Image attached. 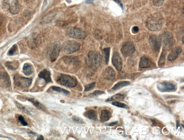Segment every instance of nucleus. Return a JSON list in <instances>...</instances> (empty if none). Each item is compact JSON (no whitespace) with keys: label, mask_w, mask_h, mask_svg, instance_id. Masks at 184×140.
<instances>
[{"label":"nucleus","mask_w":184,"mask_h":140,"mask_svg":"<svg viewBox=\"0 0 184 140\" xmlns=\"http://www.w3.org/2000/svg\"><path fill=\"white\" fill-rule=\"evenodd\" d=\"M105 58L106 64L108 63L110 56V49L109 48H105L103 50Z\"/></svg>","instance_id":"cd10ccee"},{"label":"nucleus","mask_w":184,"mask_h":140,"mask_svg":"<svg viewBox=\"0 0 184 140\" xmlns=\"http://www.w3.org/2000/svg\"><path fill=\"white\" fill-rule=\"evenodd\" d=\"M5 66L8 69L15 70L18 69L19 67V62L18 61L7 62L5 63Z\"/></svg>","instance_id":"412c9836"},{"label":"nucleus","mask_w":184,"mask_h":140,"mask_svg":"<svg viewBox=\"0 0 184 140\" xmlns=\"http://www.w3.org/2000/svg\"><path fill=\"white\" fill-rule=\"evenodd\" d=\"M40 78L44 79L47 83L52 82L50 72L46 69H44L39 74Z\"/></svg>","instance_id":"dca6fc26"},{"label":"nucleus","mask_w":184,"mask_h":140,"mask_svg":"<svg viewBox=\"0 0 184 140\" xmlns=\"http://www.w3.org/2000/svg\"><path fill=\"white\" fill-rule=\"evenodd\" d=\"M18 50V47L16 44H15L12 47L8 52V54L9 56H12L14 54L15 52H17Z\"/></svg>","instance_id":"7c9ffc66"},{"label":"nucleus","mask_w":184,"mask_h":140,"mask_svg":"<svg viewBox=\"0 0 184 140\" xmlns=\"http://www.w3.org/2000/svg\"><path fill=\"white\" fill-rule=\"evenodd\" d=\"M87 117L89 119L93 121L97 120V114L96 112L92 109L89 110L87 113Z\"/></svg>","instance_id":"a878e982"},{"label":"nucleus","mask_w":184,"mask_h":140,"mask_svg":"<svg viewBox=\"0 0 184 140\" xmlns=\"http://www.w3.org/2000/svg\"><path fill=\"white\" fill-rule=\"evenodd\" d=\"M163 24L162 17L159 14L152 15L147 18V28L152 31H159L162 29Z\"/></svg>","instance_id":"f257e3e1"},{"label":"nucleus","mask_w":184,"mask_h":140,"mask_svg":"<svg viewBox=\"0 0 184 140\" xmlns=\"http://www.w3.org/2000/svg\"><path fill=\"white\" fill-rule=\"evenodd\" d=\"M111 112L107 109L102 110L100 116V121L102 122H105L111 119Z\"/></svg>","instance_id":"a211bd4d"},{"label":"nucleus","mask_w":184,"mask_h":140,"mask_svg":"<svg viewBox=\"0 0 184 140\" xmlns=\"http://www.w3.org/2000/svg\"><path fill=\"white\" fill-rule=\"evenodd\" d=\"M96 84L95 83H91V84H89L87 85L85 87V91L87 92L91 90H92L95 87Z\"/></svg>","instance_id":"2f4dec72"},{"label":"nucleus","mask_w":184,"mask_h":140,"mask_svg":"<svg viewBox=\"0 0 184 140\" xmlns=\"http://www.w3.org/2000/svg\"><path fill=\"white\" fill-rule=\"evenodd\" d=\"M182 51V49L180 47H177L173 49L170 53L168 56V60L169 61H172L176 59L178 56L181 54Z\"/></svg>","instance_id":"2eb2a0df"},{"label":"nucleus","mask_w":184,"mask_h":140,"mask_svg":"<svg viewBox=\"0 0 184 140\" xmlns=\"http://www.w3.org/2000/svg\"><path fill=\"white\" fill-rule=\"evenodd\" d=\"M112 105L126 109H129V107L126 104L119 103V102L115 101L112 103Z\"/></svg>","instance_id":"c85d7f7f"},{"label":"nucleus","mask_w":184,"mask_h":140,"mask_svg":"<svg viewBox=\"0 0 184 140\" xmlns=\"http://www.w3.org/2000/svg\"><path fill=\"white\" fill-rule=\"evenodd\" d=\"M162 37L156 35H152L149 37V42L153 51L157 52L160 50L162 44Z\"/></svg>","instance_id":"1a4fd4ad"},{"label":"nucleus","mask_w":184,"mask_h":140,"mask_svg":"<svg viewBox=\"0 0 184 140\" xmlns=\"http://www.w3.org/2000/svg\"><path fill=\"white\" fill-rule=\"evenodd\" d=\"M37 140H44V137L42 135H40L37 138Z\"/></svg>","instance_id":"79ce46f5"},{"label":"nucleus","mask_w":184,"mask_h":140,"mask_svg":"<svg viewBox=\"0 0 184 140\" xmlns=\"http://www.w3.org/2000/svg\"><path fill=\"white\" fill-rule=\"evenodd\" d=\"M86 62L89 67L92 69H96L102 63L101 55L96 51H92L89 52L87 55Z\"/></svg>","instance_id":"f03ea898"},{"label":"nucleus","mask_w":184,"mask_h":140,"mask_svg":"<svg viewBox=\"0 0 184 140\" xmlns=\"http://www.w3.org/2000/svg\"><path fill=\"white\" fill-rule=\"evenodd\" d=\"M0 86L5 88H8L11 86L10 77L7 73H0Z\"/></svg>","instance_id":"ddd939ff"},{"label":"nucleus","mask_w":184,"mask_h":140,"mask_svg":"<svg viewBox=\"0 0 184 140\" xmlns=\"http://www.w3.org/2000/svg\"><path fill=\"white\" fill-rule=\"evenodd\" d=\"M124 98L125 96L124 95L118 94H116V95L113 96L111 98H108L106 100V102L108 103V102L113 101H124Z\"/></svg>","instance_id":"b1692460"},{"label":"nucleus","mask_w":184,"mask_h":140,"mask_svg":"<svg viewBox=\"0 0 184 140\" xmlns=\"http://www.w3.org/2000/svg\"><path fill=\"white\" fill-rule=\"evenodd\" d=\"M135 50V47L132 42H125L122 45L121 52L123 56L126 57L131 55Z\"/></svg>","instance_id":"9b49d317"},{"label":"nucleus","mask_w":184,"mask_h":140,"mask_svg":"<svg viewBox=\"0 0 184 140\" xmlns=\"http://www.w3.org/2000/svg\"><path fill=\"white\" fill-rule=\"evenodd\" d=\"M115 73L112 68L108 67L107 68L104 72V76L108 79H111L115 76Z\"/></svg>","instance_id":"5701e85b"},{"label":"nucleus","mask_w":184,"mask_h":140,"mask_svg":"<svg viewBox=\"0 0 184 140\" xmlns=\"http://www.w3.org/2000/svg\"><path fill=\"white\" fill-rule=\"evenodd\" d=\"M61 50V44L60 42H56L54 43L49 54V60L51 62H54L57 59Z\"/></svg>","instance_id":"9d476101"},{"label":"nucleus","mask_w":184,"mask_h":140,"mask_svg":"<svg viewBox=\"0 0 184 140\" xmlns=\"http://www.w3.org/2000/svg\"><path fill=\"white\" fill-rule=\"evenodd\" d=\"M14 84L17 86L22 88H26L31 85L32 79L16 75L14 78Z\"/></svg>","instance_id":"423d86ee"},{"label":"nucleus","mask_w":184,"mask_h":140,"mask_svg":"<svg viewBox=\"0 0 184 140\" xmlns=\"http://www.w3.org/2000/svg\"><path fill=\"white\" fill-rule=\"evenodd\" d=\"M3 2L11 14H17L19 12L20 7L18 0H3Z\"/></svg>","instance_id":"0eeeda50"},{"label":"nucleus","mask_w":184,"mask_h":140,"mask_svg":"<svg viewBox=\"0 0 184 140\" xmlns=\"http://www.w3.org/2000/svg\"><path fill=\"white\" fill-rule=\"evenodd\" d=\"M153 2L155 6L159 7L163 4L164 0H153Z\"/></svg>","instance_id":"72a5a7b5"},{"label":"nucleus","mask_w":184,"mask_h":140,"mask_svg":"<svg viewBox=\"0 0 184 140\" xmlns=\"http://www.w3.org/2000/svg\"><path fill=\"white\" fill-rule=\"evenodd\" d=\"M67 33L68 36L73 38L83 39L86 36V33L79 28L72 27L68 28Z\"/></svg>","instance_id":"39448f33"},{"label":"nucleus","mask_w":184,"mask_h":140,"mask_svg":"<svg viewBox=\"0 0 184 140\" xmlns=\"http://www.w3.org/2000/svg\"><path fill=\"white\" fill-rule=\"evenodd\" d=\"M165 54L164 53H162V55H161L160 59L159 60V65L160 67H162L164 65L165 61Z\"/></svg>","instance_id":"c756f323"},{"label":"nucleus","mask_w":184,"mask_h":140,"mask_svg":"<svg viewBox=\"0 0 184 140\" xmlns=\"http://www.w3.org/2000/svg\"><path fill=\"white\" fill-rule=\"evenodd\" d=\"M18 120L20 121L21 124L22 125L24 126L28 125V124L26 122L25 120H24V117L22 116V115H20V116L18 117Z\"/></svg>","instance_id":"f704fd0d"},{"label":"nucleus","mask_w":184,"mask_h":140,"mask_svg":"<svg viewBox=\"0 0 184 140\" xmlns=\"http://www.w3.org/2000/svg\"><path fill=\"white\" fill-rule=\"evenodd\" d=\"M23 71L26 75H31L34 73V68L31 64L25 63L23 67Z\"/></svg>","instance_id":"6ab92c4d"},{"label":"nucleus","mask_w":184,"mask_h":140,"mask_svg":"<svg viewBox=\"0 0 184 140\" xmlns=\"http://www.w3.org/2000/svg\"><path fill=\"white\" fill-rule=\"evenodd\" d=\"M104 93V92L100 91L99 90H96L93 93L89 94V96H90V97H93V96L94 97V96H98L102 95V94Z\"/></svg>","instance_id":"c9c22d12"},{"label":"nucleus","mask_w":184,"mask_h":140,"mask_svg":"<svg viewBox=\"0 0 184 140\" xmlns=\"http://www.w3.org/2000/svg\"><path fill=\"white\" fill-rule=\"evenodd\" d=\"M118 122H113L112 123H111L110 124L108 125H107L109 126H112L116 125H117L118 124Z\"/></svg>","instance_id":"4c0bfd02"},{"label":"nucleus","mask_w":184,"mask_h":140,"mask_svg":"<svg viewBox=\"0 0 184 140\" xmlns=\"http://www.w3.org/2000/svg\"><path fill=\"white\" fill-rule=\"evenodd\" d=\"M139 29L138 26H134L132 29V32L134 34H136L139 31Z\"/></svg>","instance_id":"e433bc0d"},{"label":"nucleus","mask_w":184,"mask_h":140,"mask_svg":"<svg viewBox=\"0 0 184 140\" xmlns=\"http://www.w3.org/2000/svg\"><path fill=\"white\" fill-rule=\"evenodd\" d=\"M15 103L17 107H18V109H19L20 111H22V112H23L28 115H31V112H30L25 106H24L22 105L21 104L18 103V102H15Z\"/></svg>","instance_id":"393cba45"},{"label":"nucleus","mask_w":184,"mask_h":140,"mask_svg":"<svg viewBox=\"0 0 184 140\" xmlns=\"http://www.w3.org/2000/svg\"><path fill=\"white\" fill-rule=\"evenodd\" d=\"M112 63L117 71L121 70L123 65L122 60L117 52L114 53L112 59Z\"/></svg>","instance_id":"4468645a"},{"label":"nucleus","mask_w":184,"mask_h":140,"mask_svg":"<svg viewBox=\"0 0 184 140\" xmlns=\"http://www.w3.org/2000/svg\"><path fill=\"white\" fill-rule=\"evenodd\" d=\"M80 45L78 43L75 41H66L61 47L62 52L64 54H73L79 50Z\"/></svg>","instance_id":"20e7f679"},{"label":"nucleus","mask_w":184,"mask_h":140,"mask_svg":"<svg viewBox=\"0 0 184 140\" xmlns=\"http://www.w3.org/2000/svg\"><path fill=\"white\" fill-rule=\"evenodd\" d=\"M157 87L160 92H165L175 90L176 86L175 85L169 83L162 82L157 84Z\"/></svg>","instance_id":"f8f14e48"},{"label":"nucleus","mask_w":184,"mask_h":140,"mask_svg":"<svg viewBox=\"0 0 184 140\" xmlns=\"http://www.w3.org/2000/svg\"><path fill=\"white\" fill-rule=\"evenodd\" d=\"M130 84V82L128 81H122L118 83L113 87L111 89L113 90H119L125 86H128Z\"/></svg>","instance_id":"4be33fe9"},{"label":"nucleus","mask_w":184,"mask_h":140,"mask_svg":"<svg viewBox=\"0 0 184 140\" xmlns=\"http://www.w3.org/2000/svg\"><path fill=\"white\" fill-rule=\"evenodd\" d=\"M28 133L32 134V135H35L36 136V135H37V134L35 133H34V132H32L31 131V130H28Z\"/></svg>","instance_id":"a19ab883"},{"label":"nucleus","mask_w":184,"mask_h":140,"mask_svg":"<svg viewBox=\"0 0 184 140\" xmlns=\"http://www.w3.org/2000/svg\"><path fill=\"white\" fill-rule=\"evenodd\" d=\"M162 41L163 43L165 49L169 50L173 47L174 41L172 34L169 32H166L163 35Z\"/></svg>","instance_id":"6e6552de"},{"label":"nucleus","mask_w":184,"mask_h":140,"mask_svg":"<svg viewBox=\"0 0 184 140\" xmlns=\"http://www.w3.org/2000/svg\"><path fill=\"white\" fill-rule=\"evenodd\" d=\"M95 0H86L85 1V3L87 4H89L92 3Z\"/></svg>","instance_id":"58836bf2"},{"label":"nucleus","mask_w":184,"mask_h":140,"mask_svg":"<svg viewBox=\"0 0 184 140\" xmlns=\"http://www.w3.org/2000/svg\"><path fill=\"white\" fill-rule=\"evenodd\" d=\"M73 119L74 122L77 124H82L85 123V122L82 119L79 118L78 117L75 116H73Z\"/></svg>","instance_id":"473e14b6"},{"label":"nucleus","mask_w":184,"mask_h":140,"mask_svg":"<svg viewBox=\"0 0 184 140\" xmlns=\"http://www.w3.org/2000/svg\"><path fill=\"white\" fill-rule=\"evenodd\" d=\"M27 100L28 101L31 102L34 106H35L36 107H37V108L39 109L40 110L43 111H45V110H46V109H45V108L44 106L42 104L40 103L37 100L34 99V98H28Z\"/></svg>","instance_id":"aec40b11"},{"label":"nucleus","mask_w":184,"mask_h":140,"mask_svg":"<svg viewBox=\"0 0 184 140\" xmlns=\"http://www.w3.org/2000/svg\"><path fill=\"white\" fill-rule=\"evenodd\" d=\"M51 88L53 90L55 91L63 93L64 94H66V95H69L70 94L69 92L68 91L64 90V89L59 87L58 86H52Z\"/></svg>","instance_id":"bb28decb"},{"label":"nucleus","mask_w":184,"mask_h":140,"mask_svg":"<svg viewBox=\"0 0 184 140\" xmlns=\"http://www.w3.org/2000/svg\"><path fill=\"white\" fill-rule=\"evenodd\" d=\"M115 2H116L119 5H120L121 7V8H122V9H123V5H122V4L121 3V2L120 1H119V0H115Z\"/></svg>","instance_id":"ea45409f"},{"label":"nucleus","mask_w":184,"mask_h":140,"mask_svg":"<svg viewBox=\"0 0 184 140\" xmlns=\"http://www.w3.org/2000/svg\"><path fill=\"white\" fill-rule=\"evenodd\" d=\"M151 65V60L146 57L144 56L140 59L139 67L141 68H147Z\"/></svg>","instance_id":"f3484780"},{"label":"nucleus","mask_w":184,"mask_h":140,"mask_svg":"<svg viewBox=\"0 0 184 140\" xmlns=\"http://www.w3.org/2000/svg\"><path fill=\"white\" fill-rule=\"evenodd\" d=\"M56 82L61 86L68 88H73L77 84V80L74 77L64 74L57 77Z\"/></svg>","instance_id":"7ed1b4c3"},{"label":"nucleus","mask_w":184,"mask_h":140,"mask_svg":"<svg viewBox=\"0 0 184 140\" xmlns=\"http://www.w3.org/2000/svg\"><path fill=\"white\" fill-rule=\"evenodd\" d=\"M2 21V20H1V19L0 18V25H1V24Z\"/></svg>","instance_id":"37998d69"}]
</instances>
